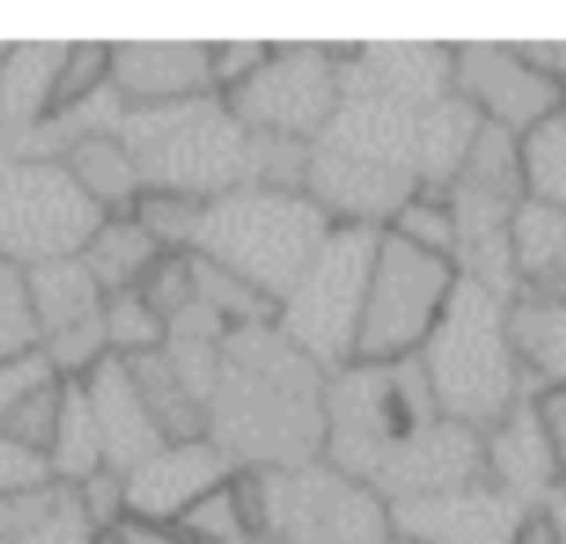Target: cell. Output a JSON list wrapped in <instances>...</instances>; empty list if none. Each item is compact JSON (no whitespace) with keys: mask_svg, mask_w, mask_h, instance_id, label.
<instances>
[{"mask_svg":"<svg viewBox=\"0 0 566 544\" xmlns=\"http://www.w3.org/2000/svg\"><path fill=\"white\" fill-rule=\"evenodd\" d=\"M323 460L398 504L482 478V433L438 411L416 358H354L323 389Z\"/></svg>","mask_w":566,"mask_h":544,"instance_id":"cell-1","label":"cell"},{"mask_svg":"<svg viewBox=\"0 0 566 544\" xmlns=\"http://www.w3.org/2000/svg\"><path fill=\"white\" fill-rule=\"evenodd\" d=\"M327 372L274 323L230 327L208 394V442L243 473H274L323 460Z\"/></svg>","mask_w":566,"mask_h":544,"instance_id":"cell-2","label":"cell"},{"mask_svg":"<svg viewBox=\"0 0 566 544\" xmlns=\"http://www.w3.org/2000/svg\"><path fill=\"white\" fill-rule=\"evenodd\" d=\"M424 111L340 93L336 115L310 142L305 195L336 226L385 230V221L416 190H424V155H420Z\"/></svg>","mask_w":566,"mask_h":544,"instance_id":"cell-3","label":"cell"},{"mask_svg":"<svg viewBox=\"0 0 566 544\" xmlns=\"http://www.w3.org/2000/svg\"><path fill=\"white\" fill-rule=\"evenodd\" d=\"M438 411L473 433L500 425L535 385L509 341V296L455 279V292L416 354Z\"/></svg>","mask_w":566,"mask_h":544,"instance_id":"cell-4","label":"cell"},{"mask_svg":"<svg viewBox=\"0 0 566 544\" xmlns=\"http://www.w3.org/2000/svg\"><path fill=\"white\" fill-rule=\"evenodd\" d=\"M336 221L305 190L234 186L203 203L195 257L230 270L261 296L279 301Z\"/></svg>","mask_w":566,"mask_h":544,"instance_id":"cell-5","label":"cell"},{"mask_svg":"<svg viewBox=\"0 0 566 544\" xmlns=\"http://www.w3.org/2000/svg\"><path fill=\"white\" fill-rule=\"evenodd\" d=\"M115 133L128 146L142 186L195 195L203 203L243 186L248 128L230 115V106L217 93L172 106L124 111Z\"/></svg>","mask_w":566,"mask_h":544,"instance_id":"cell-6","label":"cell"},{"mask_svg":"<svg viewBox=\"0 0 566 544\" xmlns=\"http://www.w3.org/2000/svg\"><path fill=\"white\" fill-rule=\"evenodd\" d=\"M376 243L380 230L371 226H332L318 252L292 279V287L274 301V327L327 376L354 363Z\"/></svg>","mask_w":566,"mask_h":544,"instance_id":"cell-7","label":"cell"},{"mask_svg":"<svg viewBox=\"0 0 566 544\" xmlns=\"http://www.w3.org/2000/svg\"><path fill=\"white\" fill-rule=\"evenodd\" d=\"M455 279L460 274L451 261L429 257V252L380 230L371 274H367L354 358H363V363L416 358L424 336L442 318V310L455 292Z\"/></svg>","mask_w":566,"mask_h":544,"instance_id":"cell-8","label":"cell"},{"mask_svg":"<svg viewBox=\"0 0 566 544\" xmlns=\"http://www.w3.org/2000/svg\"><path fill=\"white\" fill-rule=\"evenodd\" d=\"M261 531L279 544H389V504L327 460L256 473Z\"/></svg>","mask_w":566,"mask_h":544,"instance_id":"cell-9","label":"cell"},{"mask_svg":"<svg viewBox=\"0 0 566 544\" xmlns=\"http://www.w3.org/2000/svg\"><path fill=\"white\" fill-rule=\"evenodd\" d=\"M102 212L62 164L13 159L0 172V261L31 270L40 261L80 257Z\"/></svg>","mask_w":566,"mask_h":544,"instance_id":"cell-10","label":"cell"},{"mask_svg":"<svg viewBox=\"0 0 566 544\" xmlns=\"http://www.w3.org/2000/svg\"><path fill=\"white\" fill-rule=\"evenodd\" d=\"M248 133L314 142L340 106V62L332 44H270V57L221 97Z\"/></svg>","mask_w":566,"mask_h":544,"instance_id":"cell-11","label":"cell"},{"mask_svg":"<svg viewBox=\"0 0 566 544\" xmlns=\"http://www.w3.org/2000/svg\"><path fill=\"white\" fill-rule=\"evenodd\" d=\"M451 93L478 115V124H491L500 133H531L548 115L566 106V93L539 75L517 44H451Z\"/></svg>","mask_w":566,"mask_h":544,"instance_id":"cell-12","label":"cell"},{"mask_svg":"<svg viewBox=\"0 0 566 544\" xmlns=\"http://www.w3.org/2000/svg\"><path fill=\"white\" fill-rule=\"evenodd\" d=\"M526 509L486 478L389 504V526L411 544H513Z\"/></svg>","mask_w":566,"mask_h":544,"instance_id":"cell-13","label":"cell"},{"mask_svg":"<svg viewBox=\"0 0 566 544\" xmlns=\"http://www.w3.org/2000/svg\"><path fill=\"white\" fill-rule=\"evenodd\" d=\"M340 93L424 111L451 93V44H332Z\"/></svg>","mask_w":566,"mask_h":544,"instance_id":"cell-14","label":"cell"},{"mask_svg":"<svg viewBox=\"0 0 566 544\" xmlns=\"http://www.w3.org/2000/svg\"><path fill=\"white\" fill-rule=\"evenodd\" d=\"M111 93L124 111L172 106L212 93L208 44L199 40H124L111 44Z\"/></svg>","mask_w":566,"mask_h":544,"instance_id":"cell-15","label":"cell"},{"mask_svg":"<svg viewBox=\"0 0 566 544\" xmlns=\"http://www.w3.org/2000/svg\"><path fill=\"white\" fill-rule=\"evenodd\" d=\"M230 473H234V464L208 438L164 442L155 456H146L137 469L124 473L128 517L177 522L199 495H208L212 487H221Z\"/></svg>","mask_w":566,"mask_h":544,"instance_id":"cell-16","label":"cell"},{"mask_svg":"<svg viewBox=\"0 0 566 544\" xmlns=\"http://www.w3.org/2000/svg\"><path fill=\"white\" fill-rule=\"evenodd\" d=\"M88 398V411L97 420V433H102V456H106V469L115 473H128L137 469L146 456H155L164 447L150 411L142 407L137 389H133V376L124 367V358H102L84 380H75Z\"/></svg>","mask_w":566,"mask_h":544,"instance_id":"cell-17","label":"cell"},{"mask_svg":"<svg viewBox=\"0 0 566 544\" xmlns=\"http://www.w3.org/2000/svg\"><path fill=\"white\" fill-rule=\"evenodd\" d=\"M482 478L495 482L504 495H513L526 513H535L557 487V469H553L544 429L535 420L531 394L500 425L482 433Z\"/></svg>","mask_w":566,"mask_h":544,"instance_id":"cell-18","label":"cell"},{"mask_svg":"<svg viewBox=\"0 0 566 544\" xmlns=\"http://www.w3.org/2000/svg\"><path fill=\"white\" fill-rule=\"evenodd\" d=\"M513 287L531 301H566V212L522 199L509 226Z\"/></svg>","mask_w":566,"mask_h":544,"instance_id":"cell-19","label":"cell"},{"mask_svg":"<svg viewBox=\"0 0 566 544\" xmlns=\"http://www.w3.org/2000/svg\"><path fill=\"white\" fill-rule=\"evenodd\" d=\"M27 274V296H31V314H35V332L40 345L97 327L102 323V287L93 283V274L84 270L80 257H57V261H40Z\"/></svg>","mask_w":566,"mask_h":544,"instance_id":"cell-20","label":"cell"},{"mask_svg":"<svg viewBox=\"0 0 566 544\" xmlns=\"http://www.w3.org/2000/svg\"><path fill=\"white\" fill-rule=\"evenodd\" d=\"M93 522L80 509L75 487L49 482L40 491L0 500V544H88Z\"/></svg>","mask_w":566,"mask_h":544,"instance_id":"cell-21","label":"cell"},{"mask_svg":"<svg viewBox=\"0 0 566 544\" xmlns=\"http://www.w3.org/2000/svg\"><path fill=\"white\" fill-rule=\"evenodd\" d=\"M62 168L71 172V181L88 195V203L102 217H124L133 208V199L142 195V172H137L128 146L119 142V133H88V137H80L62 155Z\"/></svg>","mask_w":566,"mask_h":544,"instance_id":"cell-22","label":"cell"},{"mask_svg":"<svg viewBox=\"0 0 566 544\" xmlns=\"http://www.w3.org/2000/svg\"><path fill=\"white\" fill-rule=\"evenodd\" d=\"M62 44H9L0 57V133L22 137L53 106Z\"/></svg>","mask_w":566,"mask_h":544,"instance_id":"cell-23","label":"cell"},{"mask_svg":"<svg viewBox=\"0 0 566 544\" xmlns=\"http://www.w3.org/2000/svg\"><path fill=\"white\" fill-rule=\"evenodd\" d=\"M509 341L535 389H566V301H509Z\"/></svg>","mask_w":566,"mask_h":544,"instance_id":"cell-24","label":"cell"},{"mask_svg":"<svg viewBox=\"0 0 566 544\" xmlns=\"http://www.w3.org/2000/svg\"><path fill=\"white\" fill-rule=\"evenodd\" d=\"M80 261L93 274V283L102 287V296H115V292H133L146 279V270L159 261V248L124 212V217H102L97 221V230L80 248Z\"/></svg>","mask_w":566,"mask_h":544,"instance_id":"cell-25","label":"cell"},{"mask_svg":"<svg viewBox=\"0 0 566 544\" xmlns=\"http://www.w3.org/2000/svg\"><path fill=\"white\" fill-rule=\"evenodd\" d=\"M133 389L142 398V407L150 411L155 429L164 442H190V438H208V411L203 402L177 380V372L168 367L164 354H142V358H124Z\"/></svg>","mask_w":566,"mask_h":544,"instance_id":"cell-26","label":"cell"},{"mask_svg":"<svg viewBox=\"0 0 566 544\" xmlns=\"http://www.w3.org/2000/svg\"><path fill=\"white\" fill-rule=\"evenodd\" d=\"M44 460H49L53 482H66V487H80L84 478L106 469L97 420H93L88 398H84V389L75 380L66 385V398H62V411H57V429H53V442H49Z\"/></svg>","mask_w":566,"mask_h":544,"instance_id":"cell-27","label":"cell"},{"mask_svg":"<svg viewBox=\"0 0 566 544\" xmlns=\"http://www.w3.org/2000/svg\"><path fill=\"white\" fill-rule=\"evenodd\" d=\"M517 164H522V199L566 212V115L562 111L517 137Z\"/></svg>","mask_w":566,"mask_h":544,"instance_id":"cell-28","label":"cell"},{"mask_svg":"<svg viewBox=\"0 0 566 544\" xmlns=\"http://www.w3.org/2000/svg\"><path fill=\"white\" fill-rule=\"evenodd\" d=\"M451 186H469L482 195H500V199H522V164H517V137L500 133L491 124H478L469 155L455 172Z\"/></svg>","mask_w":566,"mask_h":544,"instance_id":"cell-29","label":"cell"},{"mask_svg":"<svg viewBox=\"0 0 566 544\" xmlns=\"http://www.w3.org/2000/svg\"><path fill=\"white\" fill-rule=\"evenodd\" d=\"M128 217L155 239L159 252H190L195 234H199V221H203V199L142 186V195L133 199Z\"/></svg>","mask_w":566,"mask_h":544,"instance_id":"cell-30","label":"cell"},{"mask_svg":"<svg viewBox=\"0 0 566 544\" xmlns=\"http://www.w3.org/2000/svg\"><path fill=\"white\" fill-rule=\"evenodd\" d=\"M190 270H195V301L208 305L226 327H252V323H274V301L261 296L256 287H248L243 279H234L230 270L203 261L190 252Z\"/></svg>","mask_w":566,"mask_h":544,"instance_id":"cell-31","label":"cell"},{"mask_svg":"<svg viewBox=\"0 0 566 544\" xmlns=\"http://www.w3.org/2000/svg\"><path fill=\"white\" fill-rule=\"evenodd\" d=\"M102 336H106V354L111 358H142V354H159L168 323L142 301V292H115L102 301Z\"/></svg>","mask_w":566,"mask_h":544,"instance_id":"cell-32","label":"cell"},{"mask_svg":"<svg viewBox=\"0 0 566 544\" xmlns=\"http://www.w3.org/2000/svg\"><path fill=\"white\" fill-rule=\"evenodd\" d=\"M172 526L190 544H243L252 535V522H248V509H243V495H239L234 473L221 487H212L208 495H199Z\"/></svg>","mask_w":566,"mask_h":544,"instance_id":"cell-33","label":"cell"},{"mask_svg":"<svg viewBox=\"0 0 566 544\" xmlns=\"http://www.w3.org/2000/svg\"><path fill=\"white\" fill-rule=\"evenodd\" d=\"M385 234L429 252V257H442L451 261L455 252V217H451V203H447V190H416L389 221H385Z\"/></svg>","mask_w":566,"mask_h":544,"instance_id":"cell-34","label":"cell"},{"mask_svg":"<svg viewBox=\"0 0 566 544\" xmlns=\"http://www.w3.org/2000/svg\"><path fill=\"white\" fill-rule=\"evenodd\" d=\"M111 84V44H97V40H75V44H62V62H57V80H53V111H66V106H80L88 97H97L102 88Z\"/></svg>","mask_w":566,"mask_h":544,"instance_id":"cell-35","label":"cell"},{"mask_svg":"<svg viewBox=\"0 0 566 544\" xmlns=\"http://www.w3.org/2000/svg\"><path fill=\"white\" fill-rule=\"evenodd\" d=\"M305 164H310V146L305 142L248 133V172H243V186L305 190Z\"/></svg>","mask_w":566,"mask_h":544,"instance_id":"cell-36","label":"cell"},{"mask_svg":"<svg viewBox=\"0 0 566 544\" xmlns=\"http://www.w3.org/2000/svg\"><path fill=\"white\" fill-rule=\"evenodd\" d=\"M35 349H40V332H35V314L27 296V274L0 261V363L35 354Z\"/></svg>","mask_w":566,"mask_h":544,"instance_id":"cell-37","label":"cell"},{"mask_svg":"<svg viewBox=\"0 0 566 544\" xmlns=\"http://www.w3.org/2000/svg\"><path fill=\"white\" fill-rule=\"evenodd\" d=\"M62 398H66V380L49 376L44 385H35L0 425L4 438L31 447V451H49L53 442V429H57V411H62Z\"/></svg>","mask_w":566,"mask_h":544,"instance_id":"cell-38","label":"cell"},{"mask_svg":"<svg viewBox=\"0 0 566 544\" xmlns=\"http://www.w3.org/2000/svg\"><path fill=\"white\" fill-rule=\"evenodd\" d=\"M142 301L168 323L177 318L186 305H195V270H190V252H159V261L146 270V279L137 283Z\"/></svg>","mask_w":566,"mask_h":544,"instance_id":"cell-39","label":"cell"},{"mask_svg":"<svg viewBox=\"0 0 566 544\" xmlns=\"http://www.w3.org/2000/svg\"><path fill=\"white\" fill-rule=\"evenodd\" d=\"M270 57L265 40H230V44H208V75H212V93L226 97L234 93L261 62Z\"/></svg>","mask_w":566,"mask_h":544,"instance_id":"cell-40","label":"cell"},{"mask_svg":"<svg viewBox=\"0 0 566 544\" xmlns=\"http://www.w3.org/2000/svg\"><path fill=\"white\" fill-rule=\"evenodd\" d=\"M84 517L93 522V531H115L128 517V500H124V473L115 469H97L93 478H84L75 487Z\"/></svg>","mask_w":566,"mask_h":544,"instance_id":"cell-41","label":"cell"},{"mask_svg":"<svg viewBox=\"0 0 566 544\" xmlns=\"http://www.w3.org/2000/svg\"><path fill=\"white\" fill-rule=\"evenodd\" d=\"M49 482H53V473H49L44 451H31V447H22V442L0 433V500L40 491Z\"/></svg>","mask_w":566,"mask_h":544,"instance_id":"cell-42","label":"cell"},{"mask_svg":"<svg viewBox=\"0 0 566 544\" xmlns=\"http://www.w3.org/2000/svg\"><path fill=\"white\" fill-rule=\"evenodd\" d=\"M531 407L544 429V442H548V456L557 469V487H566V389H535Z\"/></svg>","mask_w":566,"mask_h":544,"instance_id":"cell-43","label":"cell"},{"mask_svg":"<svg viewBox=\"0 0 566 544\" xmlns=\"http://www.w3.org/2000/svg\"><path fill=\"white\" fill-rule=\"evenodd\" d=\"M53 372H49V363L40 358V349L35 354H22V358H9V363H0V425H4V416L35 389V385H44Z\"/></svg>","mask_w":566,"mask_h":544,"instance_id":"cell-44","label":"cell"},{"mask_svg":"<svg viewBox=\"0 0 566 544\" xmlns=\"http://www.w3.org/2000/svg\"><path fill=\"white\" fill-rule=\"evenodd\" d=\"M522 49V57L539 71V75H548L562 93H566V40H539V44H517Z\"/></svg>","mask_w":566,"mask_h":544,"instance_id":"cell-45","label":"cell"},{"mask_svg":"<svg viewBox=\"0 0 566 544\" xmlns=\"http://www.w3.org/2000/svg\"><path fill=\"white\" fill-rule=\"evenodd\" d=\"M119 540L124 544H190L172 522H146V517H124L119 526Z\"/></svg>","mask_w":566,"mask_h":544,"instance_id":"cell-46","label":"cell"},{"mask_svg":"<svg viewBox=\"0 0 566 544\" xmlns=\"http://www.w3.org/2000/svg\"><path fill=\"white\" fill-rule=\"evenodd\" d=\"M539 513H544V522H548L553 540H557V544H566V487H553V491H548V500L539 504Z\"/></svg>","mask_w":566,"mask_h":544,"instance_id":"cell-47","label":"cell"},{"mask_svg":"<svg viewBox=\"0 0 566 544\" xmlns=\"http://www.w3.org/2000/svg\"><path fill=\"white\" fill-rule=\"evenodd\" d=\"M513 544H557V540H553V531H548L544 513L535 509V513H526V517H522V526H517Z\"/></svg>","mask_w":566,"mask_h":544,"instance_id":"cell-48","label":"cell"},{"mask_svg":"<svg viewBox=\"0 0 566 544\" xmlns=\"http://www.w3.org/2000/svg\"><path fill=\"white\" fill-rule=\"evenodd\" d=\"M13 159H18V150H13V137H9V133H0V172H4Z\"/></svg>","mask_w":566,"mask_h":544,"instance_id":"cell-49","label":"cell"},{"mask_svg":"<svg viewBox=\"0 0 566 544\" xmlns=\"http://www.w3.org/2000/svg\"><path fill=\"white\" fill-rule=\"evenodd\" d=\"M88 544H124V540H119V531H93Z\"/></svg>","mask_w":566,"mask_h":544,"instance_id":"cell-50","label":"cell"},{"mask_svg":"<svg viewBox=\"0 0 566 544\" xmlns=\"http://www.w3.org/2000/svg\"><path fill=\"white\" fill-rule=\"evenodd\" d=\"M243 544H279V540H274V535H270V531H252V535H248V540H243Z\"/></svg>","mask_w":566,"mask_h":544,"instance_id":"cell-51","label":"cell"},{"mask_svg":"<svg viewBox=\"0 0 566 544\" xmlns=\"http://www.w3.org/2000/svg\"><path fill=\"white\" fill-rule=\"evenodd\" d=\"M389 544H411V540H398V535H394V540H389Z\"/></svg>","mask_w":566,"mask_h":544,"instance_id":"cell-52","label":"cell"},{"mask_svg":"<svg viewBox=\"0 0 566 544\" xmlns=\"http://www.w3.org/2000/svg\"><path fill=\"white\" fill-rule=\"evenodd\" d=\"M562 115H566V106H562Z\"/></svg>","mask_w":566,"mask_h":544,"instance_id":"cell-53","label":"cell"}]
</instances>
